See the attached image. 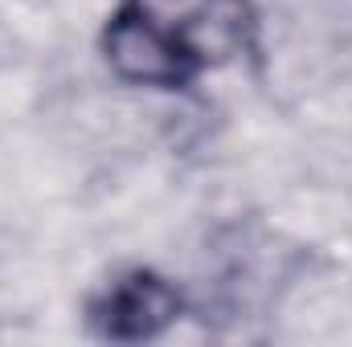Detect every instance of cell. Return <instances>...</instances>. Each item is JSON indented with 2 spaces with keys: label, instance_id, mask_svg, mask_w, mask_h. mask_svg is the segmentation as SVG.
Wrapping results in <instances>:
<instances>
[{
  "label": "cell",
  "instance_id": "obj_2",
  "mask_svg": "<svg viewBox=\"0 0 352 347\" xmlns=\"http://www.w3.org/2000/svg\"><path fill=\"white\" fill-rule=\"evenodd\" d=\"M180 311V298L176 290L148 274V270H131L123 278H115L90 307V323L102 339H123V344H135V339H152L160 335Z\"/></svg>",
  "mask_w": 352,
  "mask_h": 347
},
{
  "label": "cell",
  "instance_id": "obj_1",
  "mask_svg": "<svg viewBox=\"0 0 352 347\" xmlns=\"http://www.w3.org/2000/svg\"><path fill=\"white\" fill-rule=\"evenodd\" d=\"M246 0H123L107 25V62L119 78L180 86L213 53L246 45Z\"/></svg>",
  "mask_w": 352,
  "mask_h": 347
}]
</instances>
